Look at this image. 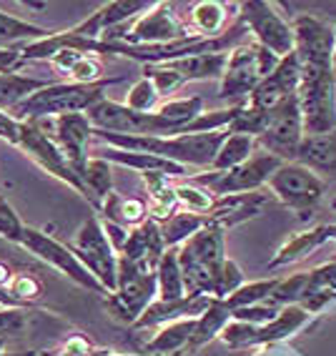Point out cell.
Masks as SVG:
<instances>
[{"mask_svg": "<svg viewBox=\"0 0 336 356\" xmlns=\"http://www.w3.org/2000/svg\"><path fill=\"white\" fill-rule=\"evenodd\" d=\"M259 151V140L254 136L246 134H229L223 138L221 148L216 153L214 163H211L209 171H231L236 165L246 163L254 153Z\"/></svg>", "mask_w": 336, "mask_h": 356, "instance_id": "obj_34", "label": "cell"}, {"mask_svg": "<svg viewBox=\"0 0 336 356\" xmlns=\"http://www.w3.org/2000/svg\"><path fill=\"white\" fill-rule=\"evenodd\" d=\"M121 78H106L101 83H90V86H81V83H48L38 93H33L31 98L20 103L18 108L10 111L13 118L20 123L28 121H43V118H58L65 113H88L95 103L106 98L108 86L118 83Z\"/></svg>", "mask_w": 336, "mask_h": 356, "instance_id": "obj_2", "label": "cell"}, {"mask_svg": "<svg viewBox=\"0 0 336 356\" xmlns=\"http://www.w3.org/2000/svg\"><path fill=\"white\" fill-rule=\"evenodd\" d=\"M211 306V296H186L181 301H153L131 329H159L178 318H198Z\"/></svg>", "mask_w": 336, "mask_h": 356, "instance_id": "obj_19", "label": "cell"}, {"mask_svg": "<svg viewBox=\"0 0 336 356\" xmlns=\"http://www.w3.org/2000/svg\"><path fill=\"white\" fill-rule=\"evenodd\" d=\"M143 78L153 83V88L159 90L161 101L173 98L176 90H181L186 86L184 76L176 68H171L168 63H156V65H143Z\"/></svg>", "mask_w": 336, "mask_h": 356, "instance_id": "obj_41", "label": "cell"}, {"mask_svg": "<svg viewBox=\"0 0 336 356\" xmlns=\"http://www.w3.org/2000/svg\"><path fill=\"white\" fill-rule=\"evenodd\" d=\"M239 6H226L221 0H198L191 6L189 13V28L198 38H218L236 23Z\"/></svg>", "mask_w": 336, "mask_h": 356, "instance_id": "obj_20", "label": "cell"}, {"mask_svg": "<svg viewBox=\"0 0 336 356\" xmlns=\"http://www.w3.org/2000/svg\"><path fill=\"white\" fill-rule=\"evenodd\" d=\"M266 186L279 204H284L286 209H291L301 218L311 216L317 211V206L321 204L323 193H326V186H323L321 178L311 171V168L296 163V161L281 163L273 171V176L269 178Z\"/></svg>", "mask_w": 336, "mask_h": 356, "instance_id": "obj_8", "label": "cell"}, {"mask_svg": "<svg viewBox=\"0 0 336 356\" xmlns=\"http://www.w3.org/2000/svg\"><path fill=\"white\" fill-rule=\"evenodd\" d=\"M98 216L118 223L123 229H136L148 218V204L138 196H121V193L113 191L103 201Z\"/></svg>", "mask_w": 336, "mask_h": 356, "instance_id": "obj_30", "label": "cell"}, {"mask_svg": "<svg viewBox=\"0 0 336 356\" xmlns=\"http://www.w3.org/2000/svg\"><path fill=\"white\" fill-rule=\"evenodd\" d=\"M166 254V241L163 234H161V223L146 218V221L131 229L128 234V241L123 246V251L118 256L128 261H146L151 266H159L161 256Z\"/></svg>", "mask_w": 336, "mask_h": 356, "instance_id": "obj_22", "label": "cell"}, {"mask_svg": "<svg viewBox=\"0 0 336 356\" xmlns=\"http://www.w3.org/2000/svg\"><path fill=\"white\" fill-rule=\"evenodd\" d=\"M95 356H153V354H118V351H106V349H98Z\"/></svg>", "mask_w": 336, "mask_h": 356, "instance_id": "obj_54", "label": "cell"}, {"mask_svg": "<svg viewBox=\"0 0 336 356\" xmlns=\"http://www.w3.org/2000/svg\"><path fill=\"white\" fill-rule=\"evenodd\" d=\"M18 148L26 153L31 161H35L45 173H51L53 178L63 181L68 188H73V191L83 196V186H81L78 173L73 171V165L68 163L65 153L61 151V146L51 138V134H48L40 123H35V121L23 123Z\"/></svg>", "mask_w": 336, "mask_h": 356, "instance_id": "obj_14", "label": "cell"}, {"mask_svg": "<svg viewBox=\"0 0 336 356\" xmlns=\"http://www.w3.org/2000/svg\"><path fill=\"white\" fill-rule=\"evenodd\" d=\"M304 136L306 134L298 101L296 96H291L266 113V126H264V134L259 138V148L289 163V161H296L298 146H301Z\"/></svg>", "mask_w": 336, "mask_h": 356, "instance_id": "obj_13", "label": "cell"}, {"mask_svg": "<svg viewBox=\"0 0 336 356\" xmlns=\"http://www.w3.org/2000/svg\"><path fill=\"white\" fill-rule=\"evenodd\" d=\"M8 299H10V306H18V309H28V306L38 304L43 299V281L23 268L15 274L13 284L8 289Z\"/></svg>", "mask_w": 336, "mask_h": 356, "instance_id": "obj_38", "label": "cell"}, {"mask_svg": "<svg viewBox=\"0 0 336 356\" xmlns=\"http://www.w3.org/2000/svg\"><path fill=\"white\" fill-rule=\"evenodd\" d=\"M254 356H279V354H276V346H261Z\"/></svg>", "mask_w": 336, "mask_h": 356, "instance_id": "obj_55", "label": "cell"}, {"mask_svg": "<svg viewBox=\"0 0 336 356\" xmlns=\"http://www.w3.org/2000/svg\"><path fill=\"white\" fill-rule=\"evenodd\" d=\"M329 229H326V223H319V226H311V229L301 231V234L291 236L286 243H281L279 251L271 256V261L266 264L269 271H276V268H284V266H294L298 261L309 259L317 248H321L323 243H329Z\"/></svg>", "mask_w": 336, "mask_h": 356, "instance_id": "obj_21", "label": "cell"}, {"mask_svg": "<svg viewBox=\"0 0 336 356\" xmlns=\"http://www.w3.org/2000/svg\"><path fill=\"white\" fill-rule=\"evenodd\" d=\"M229 131H214V134H181V136H123L93 131V138L103 140L108 146L123 148V151L151 153L159 159L173 161L186 168H211L216 153L221 148Z\"/></svg>", "mask_w": 336, "mask_h": 356, "instance_id": "obj_1", "label": "cell"}, {"mask_svg": "<svg viewBox=\"0 0 336 356\" xmlns=\"http://www.w3.org/2000/svg\"><path fill=\"white\" fill-rule=\"evenodd\" d=\"M284 161H279L276 156L266 151H256L246 163L236 165L231 171H206L196 173L193 184L209 188L216 198L218 196H234V193H254L264 191V186L269 184V178L273 176V171L279 168Z\"/></svg>", "mask_w": 336, "mask_h": 356, "instance_id": "obj_9", "label": "cell"}, {"mask_svg": "<svg viewBox=\"0 0 336 356\" xmlns=\"http://www.w3.org/2000/svg\"><path fill=\"white\" fill-rule=\"evenodd\" d=\"M20 128H23V123H20L18 118H13V115L6 113V111H0V140H6L10 146H18Z\"/></svg>", "mask_w": 336, "mask_h": 356, "instance_id": "obj_51", "label": "cell"}, {"mask_svg": "<svg viewBox=\"0 0 336 356\" xmlns=\"http://www.w3.org/2000/svg\"><path fill=\"white\" fill-rule=\"evenodd\" d=\"M209 226V218L201 213H191V211L178 209L168 221L161 223V234H163L166 248H178L181 243H186L193 234Z\"/></svg>", "mask_w": 336, "mask_h": 356, "instance_id": "obj_37", "label": "cell"}, {"mask_svg": "<svg viewBox=\"0 0 336 356\" xmlns=\"http://www.w3.org/2000/svg\"><path fill=\"white\" fill-rule=\"evenodd\" d=\"M294 56L298 65H331L336 48L334 26L319 20L317 15H296L291 20Z\"/></svg>", "mask_w": 336, "mask_h": 356, "instance_id": "obj_16", "label": "cell"}, {"mask_svg": "<svg viewBox=\"0 0 336 356\" xmlns=\"http://www.w3.org/2000/svg\"><path fill=\"white\" fill-rule=\"evenodd\" d=\"M23 231H26V223L20 221L18 211L0 196V238L18 246L20 238H23Z\"/></svg>", "mask_w": 336, "mask_h": 356, "instance_id": "obj_45", "label": "cell"}, {"mask_svg": "<svg viewBox=\"0 0 336 356\" xmlns=\"http://www.w3.org/2000/svg\"><path fill=\"white\" fill-rule=\"evenodd\" d=\"M103 223V231H106L108 241H111V246H113L115 254H121L123 246H126L128 241V234H131V229H123V226H118V223L113 221H106V218H101Z\"/></svg>", "mask_w": 336, "mask_h": 356, "instance_id": "obj_52", "label": "cell"}, {"mask_svg": "<svg viewBox=\"0 0 336 356\" xmlns=\"http://www.w3.org/2000/svg\"><path fill=\"white\" fill-rule=\"evenodd\" d=\"M18 246L23 248V251H28L31 256H35L38 261L48 264L51 268H56L58 274L68 276L73 284H78V286L86 289V291L101 293L103 299L108 296V291L98 284V279L90 274L88 268L78 261V256L70 251L68 243H61L58 238H53L51 234H45V231H40V229H33V226H26Z\"/></svg>", "mask_w": 336, "mask_h": 356, "instance_id": "obj_11", "label": "cell"}, {"mask_svg": "<svg viewBox=\"0 0 336 356\" xmlns=\"http://www.w3.org/2000/svg\"><path fill=\"white\" fill-rule=\"evenodd\" d=\"M81 186H83V198L98 213L103 201L113 193V163H108L101 156H90L81 173Z\"/></svg>", "mask_w": 336, "mask_h": 356, "instance_id": "obj_25", "label": "cell"}, {"mask_svg": "<svg viewBox=\"0 0 336 356\" xmlns=\"http://www.w3.org/2000/svg\"><path fill=\"white\" fill-rule=\"evenodd\" d=\"M331 301H336V291H334V293H331Z\"/></svg>", "mask_w": 336, "mask_h": 356, "instance_id": "obj_60", "label": "cell"}, {"mask_svg": "<svg viewBox=\"0 0 336 356\" xmlns=\"http://www.w3.org/2000/svg\"><path fill=\"white\" fill-rule=\"evenodd\" d=\"M226 256V231L209 223L178 246V266L189 296H211Z\"/></svg>", "mask_w": 336, "mask_h": 356, "instance_id": "obj_3", "label": "cell"}, {"mask_svg": "<svg viewBox=\"0 0 336 356\" xmlns=\"http://www.w3.org/2000/svg\"><path fill=\"white\" fill-rule=\"evenodd\" d=\"M279 281H281V276H269V279L248 281V284H243L236 293H231L229 299H226V306L234 312V309H246V306L264 304V301L269 299V293L276 289Z\"/></svg>", "mask_w": 336, "mask_h": 356, "instance_id": "obj_40", "label": "cell"}, {"mask_svg": "<svg viewBox=\"0 0 336 356\" xmlns=\"http://www.w3.org/2000/svg\"><path fill=\"white\" fill-rule=\"evenodd\" d=\"M156 284H159V301H181L186 299V284L181 266H178V248H166L156 266Z\"/></svg>", "mask_w": 336, "mask_h": 356, "instance_id": "obj_33", "label": "cell"}, {"mask_svg": "<svg viewBox=\"0 0 336 356\" xmlns=\"http://www.w3.org/2000/svg\"><path fill=\"white\" fill-rule=\"evenodd\" d=\"M95 156H101V159H106L108 163H113V165H126V168H131V171H136V173L159 171L171 178H184L186 173L191 171V168H186V165H178V163H173V161L159 159V156H151V153L123 151V148H113V146L103 148V151H95Z\"/></svg>", "mask_w": 336, "mask_h": 356, "instance_id": "obj_23", "label": "cell"}, {"mask_svg": "<svg viewBox=\"0 0 336 356\" xmlns=\"http://www.w3.org/2000/svg\"><path fill=\"white\" fill-rule=\"evenodd\" d=\"M329 206H331V209L336 211V198H331V201H329Z\"/></svg>", "mask_w": 336, "mask_h": 356, "instance_id": "obj_59", "label": "cell"}, {"mask_svg": "<svg viewBox=\"0 0 336 356\" xmlns=\"http://www.w3.org/2000/svg\"><path fill=\"white\" fill-rule=\"evenodd\" d=\"M161 106L159 90L153 88V83L148 78L141 76L138 81L128 88L126 96V108H131L134 113H156V108Z\"/></svg>", "mask_w": 336, "mask_h": 356, "instance_id": "obj_43", "label": "cell"}, {"mask_svg": "<svg viewBox=\"0 0 336 356\" xmlns=\"http://www.w3.org/2000/svg\"><path fill=\"white\" fill-rule=\"evenodd\" d=\"M226 58L229 53H193V56L178 58L171 68H176L184 81H221L223 68H226Z\"/></svg>", "mask_w": 336, "mask_h": 356, "instance_id": "obj_31", "label": "cell"}, {"mask_svg": "<svg viewBox=\"0 0 336 356\" xmlns=\"http://www.w3.org/2000/svg\"><path fill=\"white\" fill-rule=\"evenodd\" d=\"M306 279H309V271H298V274L281 279L279 284H276V289L269 293V299L264 301V304H269L271 309H284V306L301 304L304 291H306Z\"/></svg>", "mask_w": 336, "mask_h": 356, "instance_id": "obj_39", "label": "cell"}, {"mask_svg": "<svg viewBox=\"0 0 336 356\" xmlns=\"http://www.w3.org/2000/svg\"><path fill=\"white\" fill-rule=\"evenodd\" d=\"M31 123V121H28ZM51 134V138L56 140L61 151L65 153L68 163L73 165V171L81 178L83 168L90 159V140H93V126H90L88 115L86 113H65L58 115V118H43V121H35Z\"/></svg>", "mask_w": 336, "mask_h": 356, "instance_id": "obj_15", "label": "cell"}, {"mask_svg": "<svg viewBox=\"0 0 336 356\" xmlns=\"http://www.w3.org/2000/svg\"><path fill=\"white\" fill-rule=\"evenodd\" d=\"M281 58L273 56L271 51L261 48L254 40H241L229 51L226 58V68L221 76V88H218V98L223 101H239L246 98L256 90L264 78L279 65Z\"/></svg>", "mask_w": 336, "mask_h": 356, "instance_id": "obj_6", "label": "cell"}, {"mask_svg": "<svg viewBox=\"0 0 336 356\" xmlns=\"http://www.w3.org/2000/svg\"><path fill=\"white\" fill-rule=\"evenodd\" d=\"M86 53L76 51V48H63V51H58L56 56L48 58V65H51L56 73H63V76H70V70L76 68V63Z\"/></svg>", "mask_w": 336, "mask_h": 356, "instance_id": "obj_50", "label": "cell"}, {"mask_svg": "<svg viewBox=\"0 0 336 356\" xmlns=\"http://www.w3.org/2000/svg\"><path fill=\"white\" fill-rule=\"evenodd\" d=\"M281 309H271L269 304H254V306H246V309H234L231 312V318L234 321H243V324H251V326H264L269 321L276 318Z\"/></svg>", "mask_w": 336, "mask_h": 356, "instance_id": "obj_49", "label": "cell"}, {"mask_svg": "<svg viewBox=\"0 0 336 356\" xmlns=\"http://www.w3.org/2000/svg\"><path fill=\"white\" fill-rule=\"evenodd\" d=\"M95 351L98 349H93V343L88 339H83L81 334H73L63 343H58L56 349L38 351L35 356H95Z\"/></svg>", "mask_w": 336, "mask_h": 356, "instance_id": "obj_48", "label": "cell"}, {"mask_svg": "<svg viewBox=\"0 0 336 356\" xmlns=\"http://www.w3.org/2000/svg\"><path fill=\"white\" fill-rule=\"evenodd\" d=\"M298 81H301V65H298L296 56L291 53V56L281 58L279 65L256 86V90L248 96L246 103L251 108L261 111V113H269L279 103H284L286 98L296 96Z\"/></svg>", "mask_w": 336, "mask_h": 356, "instance_id": "obj_17", "label": "cell"}, {"mask_svg": "<svg viewBox=\"0 0 336 356\" xmlns=\"http://www.w3.org/2000/svg\"><path fill=\"white\" fill-rule=\"evenodd\" d=\"M229 324H231V309L226 306V301L211 299V306L196 318V329H193V337H191L189 349L186 351H189V354H196L206 343H211L214 339L221 337L223 329Z\"/></svg>", "mask_w": 336, "mask_h": 356, "instance_id": "obj_29", "label": "cell"}, {"mask_svg": "<svg viewBox=\"0 0 336 356\" xmlns=\"http://www.w3.org/2000/svg\"><path fill=\"white\" fill-rule=\"evenodd\" d=\"M148 8H151V3H146V0H111V3H103L95 10V18L101 23V31L106 33L111 28H121L134 23L138 15L146 13Z\"/></svg>", "mask_w": 336, "mask_h": 356, "instance_id": "obj_36", "label": "cell"}, {"mask_svg": "<svg viewBox=\"0 0 336 356\" xmlns=\"http://www.w3.org/2000/svg\"><path fill=\"white\" fill-rule=\"evenodd\" d=\"M38 351H3L0 356H35Z\"/></svg>", "mask_w": 336, "mask_h": 356, "instance_id": "obj_56", "label": "cell"}, {"mask_svg": "<svg viewBox=\"0 0 336 356\" xmlns=\"http://www.w3.org/2000/svg\"><path fill=\"white\" fill-rule=\"evenodd\" d=\"M68 81L81 83V86H90V83L106 81V76H103V63L98 60V56H83L76 63V68L70 70Z\"/></svg>", "mask_w": 336, "mask_h": 356, "instance_id": "obj_46", "label": "cell"}, {"mask_svg": "<svg viewBox=\"0 0 336 356\" xmlns=\"http://www.w3.org/2000/svg\"><path fill=\"white\" fill-rule=\"evenodd\" d=\"M23 65L26 63H23L20 48H0V73H15Z\"/></svg>", "mask_w": 336, "mask_h": 356, "instance_id": "obj_53", "label": "cell"}, {"mask_svg": "<svg viewBox=\"0 0 336 356\" xmlns=\"http://www.w3.org/2000/svg\"><path fill=\"white\" fill-rule=\"evenodd\" d=\"M271 193L254 191V193H234V196H218L214 201V209L206 213L209 223L218 229L229 231L234 226H241L248 218L261 216L271 204Z\"/></svg>", "mask_w": 336, "mask_h": 356, "instance_id": "obj_18", "label": "cell"}, {"mask_svg": "<svg viewBox=\"0 0 336 356\" xmlns=\"http://www.w3.org/2000/svg\"><path fill=\"white\" fill-rule=\"evenodd\" d=\"M239 23L251 35L254 43L271 51L273 56L286 58L294 53V31L291 20L279 13V8L266 0H248L239 6Z\"/></svg>", "mask_w": 336, "mask_h": 356, "instance_id": "obj_12", "label": "cell"}, {"mask_svg": "<svg viewBox=\"0 0 336 356\" xmlns=\"http://www.w3.org/2000/svg\"><path fill=\"white\" fill-rule=\"evenodd\" d=\"M6 351V339H0V354Z\"/></svg>", "mask_w": 336, "mask_h": 356, "instance_id": "obj_58", "label": "cell"}, {"mask_svg": "<svg viewBox=\"0 0 336 356\" xmlns=\"http://www.w3.org/2000/svg\"><path fill=\"white\" fill-rule=\"evenodd\" d=\"M159 299L156 266L146 261H128L118 256V286L106 296V309L121 324L134 326L143 312Z\"/></svg>", "mask_w": 336, "mask_h": 356, "instance_id": "obj_4", "label": "cell"}, {"mask_svg": "<svg viewBox=\"0 0 336 356\" xmlns=\"http://www.w3.org/2000/svg\"><path fill=\"white\" fill-rule=\"evenodd\" d=\"M28 326L26 309L18 306H3L0 309V339L6 337H20Z\"/></svg>", "mask_w": 336, "mask_h": 356, "instance_id": "obj_47", "label": "cell"}, {"mask_svg": "<svg viewBox=\"0 0 336 356\" xmlns=\"http://www.w3.org/2000/svg\"><path fill=\"white\" fill-rule=\"evenodd\" d=\"M48 83L38 81V78L20 76V73H0V111L10 113L26 98H31L33 93H38Z\"/></svg>", "mask_w": 336, "mask_h": 356, "instance_id": "obj_35", "label": "cell"}, {"mask_svg": "<svg viewBox=\"0 0 336 356\" xmlns=\"http://www.w3.org/2000/svg\"><path fill=\"white\" fill-rule=\"evenodd\" d=\"M143 178V184H146V191H148V218L153 221H168L178 211V196H176V184H171V176H166V173L159 171H151V173H141Z\"/></svg>", "mask_w": 336, "mask_h": 356, "instance_id": "obj_24", "label": "cell"}, {"mask_svg": "<svg viewBox=\"0 0 336 356\" xmlns=\"http://www.w3.org/2000/svg\"><path fill=\"white\" fill-rule=\"evenodd\" d=\"M68 246L78 256L83 266L98 279V284L108 293H113L115 286H118V254H115L111 241H108L98 213H93L88 221L81 223L76 238Z\"/></svg>", "mask_w": 336, "mask_h": 356, "instance_id": "obj_10", "label": "cell"}, {"mask_svg": "<svg viewBox=\"0 0 336 356\" xmlns=\"http://www.w3.org/2000/svg\"><path fill=\"white\" fill-rule=\"evenodd\" d=\"M243 284H246V281H243L241 266H239L234 259H226V261H223L221 271H218V276H216V284H214V291H211V299L226 301L231 293L239 291Z\"/></svg>", "mask_w": 336, "mask_h": 356, "instance_id": "obj_44", "label": "cell"}, {"mask_svg": "<svg viewBox=\"0 0 336 356\" xmlns=\"http://www.w3.org/2000/svg\"><path fill=\"white\" fill-rule=\"evenodd\" d=\"M331 70H334V78H336V48H334V58H331Z\"/></svg>", "mask_w": 336, "mask_h": 356, "instance_id": "obj_57", "label": "cell"}, {"mask_svg": "<svg viewBox=\"0 0 336 356\" xmlns=\"http://www.w3.org/2000/svg\"><path fill=\"white\" fill-rule=\"evenodd\" d=\"M51 33L53 31H48L43 26H35V23L20 18V15L0 10V48H20V45L35 43V40L45 38Z\"/></svg>", "mask_w": 336, "mask_h": 356, "instance_id": "obj_32", "label": "cell"}, {"mask_svg": "<svg viewBox=\"0 0 336 356\" xmlns=\"http://www.w3.org/2000/svg\"><path fill=\"white\" fill-rule=\"evenodd\" d=\"M176 196H178V209L191 211V213H201V216H206L214 209V201H216V196L209 188H203V186L193 184V181L176 184Z\"/></svg>", "mask_w": 336, "mask_h": 356, "instance_id": "obj_42", "label": "cell"}, {"mask_svg": "<svg viewBox=\"0 0 336 356\" xmlns=\"http://www.w3.org/2000/svg\"><path fill=\"white\" fill-rule=\"evenodd\" d=\"M196 329V318H178L171 324L159 326V331L153 334L151 341H146L143 354L153 356H171V354H184L189 349V341Z\"/></svg>", "mask_w": 336, "mask_h": 356, "instance_id": "obj_27", "label": "cell"}, {"mask_svg": "<svg viewBox=\"0 0 336 356\" xmlns=\"http://www.w3.org/2000/svg\"><path fill=\"white\" fill-rule=\"evenodd\" d=\"M298 60V58H296ZM306 136H321L336 128V78L331 65H301L296 90Z\"/></svg>", "mask_w": 336, "mask_h": 356, "instance_id": "obj_5", "label": "cell"}, {"mask_svg": "<svg viewBox=\"0 0 336 356\" xmlns=\"http://www.w3.org/2000/svg\"><path fill=\"white\" fill-rule=\"evenodd\" d=\"M296 163L317 173H336V128L321 136H304L296 153Z\"/></svg>", "mask_w": 336, "mask_h": 356, "instance_id": "obj_28", "label": "cell"}, {"mask_svg": "<svg viewBox=\"0 0 336 356\" xmlns=\"http://www.w3.org/2000/svg\"><path fill=\"white\" fill-rule=\"evenodd\" d=\"M184 38H193L191 28L178 20L171 3L159 0V3H151V8L143 15H138L134 23L106 31L101 40L123 45H166Z\"/></svg>", "mask_w": 336, "mask_h": 356, "instance_id": "obj_7", "label": "cell"}, {"mask_svg": "<svg viewBox=\"0 0 336 356\" xmlns=\"http://www.w3.org/2000/svg\"><path fill=\"white\" fill-rule=\"evenodd\" d=\"M203 113V98L201 96H181V98H168L161 101L156 108V115L161 118L166 128V136H181L186 134V128L196 121Z\"/></svg>", "mask_w": 336, "mask_h": 356, "instance_id": "obj_26", "label": "cell"}]
</instances>
